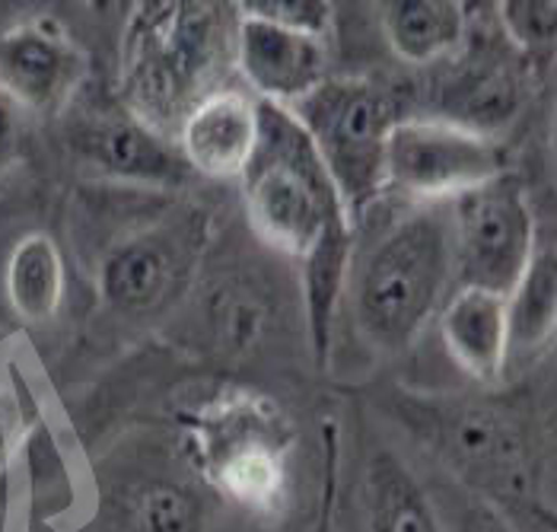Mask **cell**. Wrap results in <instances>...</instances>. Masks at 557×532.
I'll list each match as a JSON object with an SVG mask.
<instances>
[{
	"label": "cell",
	"mask_w": 557,
	"mask_h": 532,
	"mask_svg": "<svg viewBox=\"0 0 557 532\" xmlns=\"http://www.w3.org/2000/svg\"><path fill=\"white\" fill-rule=\"evenodd\" d=\"M453 284L449 201L395 223L357 271V329L380 351L408 348Z\"/></svg>",
	"instance_id": "6da1fadb"
},
{
	"label": "cell",
	"mask_w": 557,
	"mask_h": 532,
	"mask_svg": "<svg viewBox=\"0 0 557 532\" xmlns=\"http://www.w3.org/2000/svg\"><path fill=\"white\" fill-rule=\"evenodd\" d=\"M440 335L453 360L481 383H497L510 363L507 297L456 287L440 310Z\"/></svg>",
	"instance_id": "7c38bea8"
},
{
	"label": "cell",
	"mask_w": 557,
	"mask_h": 532,
	"mask_svg": "<svg viewBox=\"0 0 557 532\" xmlns=\"http://www.w3.org/2000/svg\"><path fill=\"white\" fill-rule=\"evenodd\" d=\"M504 176V153L487 134L430 119L395 122L386 140V188L411 198L453 201Z\"/></svg>",
	"instance_id": "52a82bcc"
},
{
	"label": "cell",
	"mask_w": 557,
	"mask_h": 532,
	"mask_svg": "<svg viewBox=\"0 0 557 532\" xmlns=\"http://www.w3.org/2000/svg\"><path fill=\"white\" fill-rule=\"evenodd\" d=\"M182 281V252L170 233H144L119 246L99 274L102 297L122 312L160 310Z\"/></svg>",
	"instance_id": "4fadbf2b"
},
{
	"label": "cell",
	"mask_w": 557,
	"mask_h": 532,
	"mask_svg": "<svg viewBox=\"0 0 557 532\" xmlns=\"http://www.w3.org/2000/svg\"><path fill=\"white\" fill-rule=\"evenodd\" d=\"M220 3H147L131 33L128 89L147 119L188 109L220 54ZM144 119V122H147Z\"/></svg>",
	"instance_id": "5b68a950"
},
{
	"label": "cell",
	"mask_w": 557,
	"mask_h": 532,
	"mask_svg": "<svg viewBox=\"0 0 557 532\" xmlns=\"http://www.w3.org/2000/svg\"><path fill=\"white\" fill-rule=\"evenodd\" d=\"M332 176L347 221L386 188V140L395 119L386 92L354 77H325L287 106Z\"/></svg>",
	"instance_id": "277c9868"
},
{
	"label": "cell",
	"mask_w": 557,
	"mask_h": 532,
	"mask_svg": "<svg viewBox=\"0 0 557 532\" xmlns=\"http://www.w3.org/2000/svg\"><path fill=\"white\" fill-rule=\"evenodd\" d=\"M16 140H20V134H16V112H13V106L7 102V96L0 92V173L13 163V157H16Z\"/></svg>",
	"instance_id": "603a6c76"
},
{
	"label": "cell",
	"mask_w": 557,
	"mask_h": 532,
	"mask_svg": "<svg viewBox=\"0 0 557 532\" xmlns=\"http://www.w3.org/2000/svg\"><path fill=\"white\" fill-rule=\"evenodd\" d=\"M392 51L408 64H430L466 39V10L456 0H392L383 10Z\"/></svg>",
	"instance_id": "9a60e30c"
},
{
	"label": "cell",
	"mask_w": 557,
	"mask_h": 532,
	"mask_svg": "<svg viewBox=\"0 0 557 532\" xmlns=\"http://www.w3.org/2000/svg\"><path fill=\"white\" fill-rule=\"evenodd\" d=\"M3 287L10 307L23 322H48L61 310L67 287L58 243L48 233H26L7 259Z\"/></svg>",
	"instance_id": "2e32d148"
},
{
	"label": "cell",
	"mask_w": 557,
	"mask_h": 532,
	"mask_svg": "<svg viewBox=\"0 0 557 532\" xmlns=\"http://www.w3.org/2000/svg\"><path fill=\"white\" fill-rule=\"evenodd\" d=\"M236 67L264 102L294 106L325 81V45L315 36L239 16L233 33Z\"/></svg>",
	"instance_id": "9c48e42d"
},
{
	"label": "cell",
	"mask_w": 557,
	"mask_h": 532,
	"mask_svg": "<svg viewBox=\"0 0 557 532\" xmlns=\"http://www.w3.org/2000/svg\"><path fill=\"white\" fill-rule=\"evenodd\" d=\"M453 281L459 287L510 297L529 268L539 236L525 191L513 176H497L449 201Z\"/></svg>",
	"instance_id": "8992f818"
},
{
	"label": "cell",
	"mask_w": 557,
	"mask_h": 532,
	"mask_svg": "<svg viewBox=\"0 0 557 532\" xmlns=\"http://www.w3.org/2000/svg\"><path fill=\"white\" fill-rule=\"evenodd\" d=\"M367 500L370 532H440L424 491L392 453H380L370 462Z\"/></svg>",
	"instance_id": "ac0fdd59"
},
{
	"label": "cell",
	"mask_w": 557,
	"mask_h": 532,
	"mask_svg": "<svg viewBox=\"0 0 557 532\" xmlns=\"http://www.w3.org/2000/svg\"><path fill=\"white\" fill-rule=\"evenodd\" d=\"M557 322V262L552 246H535V256L522 271L516 290L507 297L510 357L539 355L552 345Z\"/></svg>",
	"instance_id": "e0dca14e"
},
{
	"label": "cell",
	"mask_w": 557,
	"mask_h": 532,
	"mask_svg": "<svg viewBox=\"0 0 557 532\" xmlns=\"http://www.w3.org/2000/svg\"><path fill=\"white\" fill-rule=\"evenodd\" d=\"M350 243H354V230H350V221L342 218V221L329 223L300 259L306 322H309V338H312V351L319 363H325L332 351L338 300H342L347 265H350Z\"/></svg>",
	"instance_id": "5bb4252c"
},
{
	"label": "cell",
	"mask_w": 557,
	"mask_h": 532,
	"mask_svg": "<svg viewBox=\"0 0 557 532\" xmlns=\"http://www.w3.org/2000/svg\"><path fill=\"white\" fill-rule=\"evenodd\" d=\"M10 444H13V421H10L7 405L0 399V469H3V462L10 456Z\"/></svg>",
	"instance_id": "cb8c5ba5"
},
{
	"label": "cell",
	"mask_w": 557,
	"mask_h": 532,
	"mask_svg": "<svg viewBox=\"0 0 557 532\" xmlns=\"http://www.w3.org/2000/svg\"><path fill=\"white\" fill-rule=\"evenodd\" d=\"M81 153L99 176L134 185H170L188 166L150 122L125 112L92 119L81 132Z\"/></svg>",
	"instance_id": "8fae6325"
},
{
	"label": "cell",
	"mask_w": 557,
	"mask_h": 532,
	"mask_svg": "<svg viewBox=\"0 0 557 532\" xmlns=\"http://www.w3.org/2000/svg\"><path fill=\"white\" fill-rule=\"evenodd\" d=\"M86 77V54L54 20H33L0 33V92L13 109L51 115Z\"/></svg>",
	"instance_id": "ba28073f"
},
{
	"label": "cell",
	"mask_w": 557,
	"mask_h": 532,
	"mask_svg": "<svg viewBox=\"0 0 557 532\" xmlns=\"http://www.w3.org/2000/svg\"><path fill=\"white\" fill-rule=\"evenodd\" d=\"M239 182L252 230L294 259L309 252L329 223L347 218L335 182L287 106L258 99L256 150Z\"/></svg>",
	"instance_id": "7a4b0ae2"
},
{
	"label": "cell",
	"mask_w": 557,
	"mask_h": 532,
	"mask_svg": "<svg viewBox=\"0 0 557 532\" xmlns=\"http://www.w3.org/2000/svg\"><path fill=\"white\" fill-rule=\"evenodd\" d=\"M487 532H513V530H510V527H504V523H497V520H491Z\"/></svg>",
	"instance_id": "d4e9b609"
},
{
	"label": "cell",
	"mask_w": 557,
	"mask_h": 532,
	"mask_svg": "<svg viewBox=\"0 0 557 532\" xmlns=\"http://www.w3.org/2000/svg\"><path fill=\"white\" fill-rule=\"evenodd\" d=\"M507 36L525 51H545L557 36L555 0H504L497 3Z\"/></svg>",
	"instance_id": "7402d4cb"
},
{
	"label": "cell",
	"mask_w": 557,
	"mask_h": 532,
	"mask_svg": "<svg viewBox=\"0 0 557 532\" xmlns=\"http://www.w3.org/2000/svg\"><path fill=\"white\" fill-rule=\"evenodd\" d=\"M449 446L469 459L478 462V469H507V459L513 456V441L510 434L497 424V418H491V411H462L456 418V424L449 428Z\"/></svg>",
	"instance_id": "ffe728a7"
},
{
	"label": "cell",
	"mask_w": 557,
	"mask_h": 532,
	"mask_svg": "<svg viewBox=\"0 0 557 532\" xmlns=\"http://www.w3.org/2000/svg\"><path fill=\"white\" fill-rule=\"evenodd\" d=\"M191 431L208 485L256 514H271L284 504L294 431L274 401L220 399L195 415Z\"/></svg>",
	"instance_id": "3957f363"
},
{
	"label": "cell",
	"mask_w": 557,
	"mask_h": 532,
	"mask_svg": "<svg viewBox=\"0 0 557 532\" xmlns=\"http://www.w3.org/2000/svg\"><path fill=\"white\" fill-rule=\"evenodd\" d=\"M258 140V102L243 89L198 99L178 128L182 160L208 178H239Z\"/></svg>",
	"instance_id": "30bf717a"
},
{
	"label": "cell",
	"mask_w": 557,
	"mask_h": 532,
	"mask_svg": "<svg viewBox=\"0 0 557 532\" xmlns=\"http://www.w3.org/2000/svg\"><path fill=\"white\" fill-rule=\"evenodd\" d=\"M236 13L264 20L281 29H294L302 36H315V39L329 33L332 16H335L332 3L325 0H246V3H236Z\"/></svg>",
	"instance_id": "44dd1931"
},
{
	"label": "cell",
	"mask_w": 557,
	"mask_h": 532,
	"mask_svg": "<svg viewBox=\"0 0 557 532\" xmlns=\"http://www.w3.org/2000/svg\"><path fill=\"white\" fill-rule=\"evenodd\" d=\"M201 520L198 491L175 479H144L122 500L125 532H201Z\"/></svg>",
	"instance_id": "d6986e66"
}]
</instances>
